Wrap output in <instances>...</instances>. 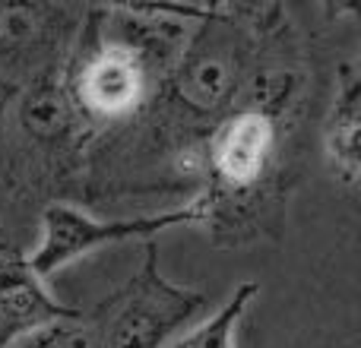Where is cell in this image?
Wrapping results in <instances>:
<instances>
[{"label":"cell","mask_w":361,"mask_h":348,"mask_svg":"<svg viewBox=\"0 0 361 348\" xmlns=\"http://www.w3.org/2000/svg\"><path fill=\"white\" fill-rule=\"evenodd\" d=\"M86 4H0V76L23 89L57 73L76 42Z\"/></svg>","instance_id":"cell-4"},{"label":"cell","mask_w":361,"mask_h":348,"mask_svg":"<svg viewBox=\"0 0 361 348\" xmlns=\"http://www.w3.org/2000/svg\"><path fill=\"white\" fill-rule=\"evenodd\" d=\"M82 311L61 304L42 285V275L23 254L0 256V348H13L57 323H80Z\"/></svg>","instance_id":"cell-6"},{"label":"cell","mask_w":361,"mask_h":348,"mask_svg":"<svg viewBox=\"0 0 361 348\" xmlns=\"http://www.w3.org/2000/svg\"><path fill=\"white\" fill-rule=\"evenodd\" d=\"M288 51H295L292 25L200 152V193L190 203L216 244H238L257 235L286 193V146L305 95L301 70H295Z\"/></svg>","instance_id":"cell-1"},{"label":"cell","mask_w":361,"mask_h":348,"mask_svg":"<svg viewBox=\"0 0 361 348\" xmlns=\"http://www.w3.org/2000/svg\"><path fill=\"white\" fill-rule=\"evenodd\" d=\"M13 348H89V330H80L76 323H57L42 333H32Z\"/></svg>","instance_id":"cell-9"},{"label":"cell","mask_w":361,"mask_h":348,"mask_svg":"<svg viewBox=\"0 0 361 348\" xmlns=\"http://www.w3.org/2000/svg\"><path fill=\"white\" fill-rule=\"evenodd\" d=\"M358 130H361V73L358 63L345 61L336 70V92H333L330 111L324 120V156L336 184L349 193L358 190L361 178V152H358Z\"/></svg>","instance_id":"cell-7"},{"label":"cell","mask_w":361,"mask_h":348,"mask_svg":"<svg viewBox=\"0 0 361 348\" xmlns=\"http://www.w3.org/2000/svg\"><path fill=\"white\" fill-rule=\"evenodd\" d=\"M175 225H200V212L193 203H184L178 209L159 212V216L140 218H92L86 209H76L73 203H54L42 212V244L25 260L38 275H51L57 269L70 266L80 256H89L92 250L105 244H121L130 237H149L156 231L175 228Z\"/></svg>","instance_id":"cell-5"},{"label":"cell","mask_w":361,"mask_h":348,"mask_svg":"<svg viewBox=\"0 0 361 348\" xmlns=\"http://www.w3.org/2000/svg\"><path fill=\"white\" fill-rule=\"evenodd\" d=\"M203 304L206 298L200 292L171 285L159 273V247L146 241L143 269L102 301L89 348H165L175 330L190 323Z\"/></svg>","instance_id":"cell-3"},{"label":"cell","mask_w":361,"mask_h":348,"mask_svg":"<svg viewBox=\"0 0 361 348\" xmlns=\"http://www.w3.org/2000/svg\"><path fill=\"white\" fill-rule=\"evenodd\" d=\"M16 95H19V86H13V82H6L4 76H0V143H4L6 118H10V108H13V101H16Z\"/></svg>","instance_id":"cell-10"},{"label":"cell","mask_w":361,"mask_h":348,"mask_svg":"<svg viewBox=\"0 0 361 348\" xmlns=\"http://www.w3.org/2000/svg\"><path fill=\"white\" fill-rule=\"evenodd\" d=\"M257 294H260L257 282H241L235 288V294L219 307V313H212L206 323H200L197 330H190L187 336L175 339L165 348H235V330Z\"/></svg>","instance_id":"cell-8"},{"label":"cell","mask_w":361,"mask_h":348,"mask_svg":"<svg viewBox=\"0 0 361 348\" xmlns=\"http://www.w3.org/2000/svg\"><path fill=\"white\" fill-rule=\"evenodd\" d=\"M203 6H89L61 67L76 118L102 137L133 124L156 99Z\"/></svg>","instance_id":"cell-2"}]
</instances>
